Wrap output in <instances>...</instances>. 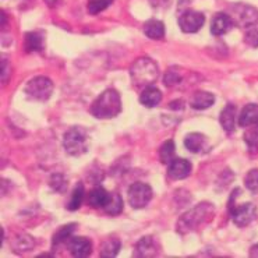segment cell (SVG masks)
<instances>
[{"label":"cell","instance_id":"ffe728a7","mask_svg":"<svg viewBox=\"0 0 258 258\" xmlns=\"http://www.w3.org/2000/svg\"><path fill=\"white\" fill-rule=\"evenodd\" d=\"M234 120H236V106L228 103L219 114L221 126L226 133H232L234 130Z\"/></svg>","mask_w":258,"mask_h":258},{"label":"cell","instance_id":"7402d4cb","mask_svg":"<svg viewBox=\"0 0 258 258\" xmlns=\"http://www.w3.org/2000/svg\"><path fill=\"white\" fill-rule=\"evenodd\" d=\"M77 228V223H69L66 226H61L56 233H54L53 239H52V246H60L63 243H66L72 239L73 233H74V230Z\"/></svg>","mask_w":258,"mask_h":258},{"label":"cell","instance_id":"44dd1931","mask_svg":"<svg viewBox=\"0 0 258 258\" xmlns=\"http://www.w3.org/2000/svg\"><path fill=\"white\" fill-rule=\"evenodd\" d=\"M144 34L151 39L159 41L165 36V24L159 20H148L144 24Z\"/></svg>","mask_w":258,"mask_h":258},{"label":"cell","instance_id":"603a6c76","mask_svg":"<svg viewBox=\"0 0 258 258\" xmlns=\"http://www.w3.org/2000/svg\"><path fill=\"white\" fill-rule=\"evenodd\" d=\"M121 248V241L116 237H112V239H108L102 244V248H101V257L105 258H113L116 257Z\"/></svg>","mask_w":258,"mask_h":258},{"label":"cell","instance_id":"7a4b0ae2","mask_svg":"<svg viewBox=\"0 0 258 258\" xmlns=\"http://www.w3.org/2000/svg\"><path fill=\"white\" fill-rule=\"evenodd\" d=\"M121 112V99L116 90L103 91L91 106V113L96 119H113Z\"/></svg>","mask_w":258,"mask_h":258},{"label":"cell","instance_id":"9c48e42d","mask_svg":"<svg viewBox=\"0 0 258 258\" xmlns=\"http://www.w3.org/2000/svg\"><path fill=\"white\" fill-rule=\"evenodd\" d=\"M205 23V17L203 13L196 10H184L179 16V27L186 34H194L203 28Z\"/></svg>","mask_w":258,"mask_h":258},{"label":"cell","instance_id":"e0dca14e","mask_svg":"<svg viewBox=\"0 0 258 258\" xmlns=\"http://www.w3.org/2000/svg\"><path fill=\"white\" fill-rule=\"evenodd\" d=\"M161 99H162V94L154 85L145 87L140 95V102L143 103L145 108H155L159 105Z\"/></svg>","mask_w":258,"mask_h":258},{"label":"cell","instance_id":"4316f807","mask_svg":"<svg viewBox=\"0 0 258 258\" xmlns=\"http://www.w3.org/2000/svg\"><path fill=\"white\" fill-rule=\"evenodd\" d=\"M244 141H246L248 150L251 152L258 151V123L248 126V128L244 133Z\"/></svg>","mask_w":258,"mask_h":258},{"label":"cell","instance_id":"1f68e13d","mask_svg":"<svg viewBox=\"0 0 258 258\" xmlns=\"http://www.w3.org/2000/svg\"><path fill=\"white\" fill-rule=\"evenodd\" d=\"M246 187L254 194L258 192V169H251L248 173H247L246 179H244Z\"/></svg>","mask_w":258,"mask_h":258},{"label":"cell","instance_id":"d6986e66","mask_svg":"<svg viewBox=\"0 0 258 258\" xmlns=\"http://www.w3.org/2000/svg\"><path fill=\"white\" fill-rule=\"evenodd\" d=\"M255 123H258V105L257 103H248L240 112L239 126L248 127Z\"/></svg>","mask_w":258,"mask_h":258},{"label":"cell","instance_id":"6da1fadb","mask_svg":"<svg viewBox=\"0 0 258 258\" xmlns=\"http://www.w3.org/2000/svg\"><path fill=\"white\" fill-rule=\"evenodd\" d=\"M214 214H215L214 205L210 204V203H201L197 207H194L192 210L186 212L179 219V222H177V232L184 234L201 228L203 225L210 222Z\"/></svg>","mask_w":258,"mask_h":258},{"label":"cell","instance_id":"277c9868","mask_svg":"<svg viewBox=\"0 0 258 258\" xmlns=\"http://www.w3.org/2000/svg\"><path fill=\"white\" fill-rule=\"evenodd\" d=\"M63 147L67 154L80 156L88 151V133L81 126H74L67 130L63 137Z\"/></svg>","mask_w":258,"mask_h":258},{"label":"cell","instance_id":"7c38bea8","mask_svg":"<svg viewBox=\"0 0 258 258\" xmlns=\"http://www.w3.org/2000/svg\"><path fill=\"white\" fill-rule=\"evenodd\" d=\"M67 247L73 257L77 258L88 257L92 252V243L90 239H85V237H72L67 241Z\"/></svg>","mask_w":258,"mask_h":258},{"label":"cell","instance_id":"836d02e7","mask_svg":"<svg viewBox=\"0 0 258 258\" xmlns=\"http://www.w3.org/2000/svg\"><path fill=\"white\" fill-rule=\"evenodd\" d=\"M0 66H2V83L6 84L9 81V77H10V61L7 60L6 56H2Z\"/></svg>","mask_w":258,"mask_h":258},{"label":"cell","instance_id":"52a82bcc","mask_svg":"<svg viewBox=\"0 0 258 258\" xmlns=\"http://www.w3.org/2000/svg\"><path fill=\"white\" fill-rule=\"evenodd\" d=\"M233 23L236 25H239L241 28H248L250 25L258 21V12L257 9H254L252 6L248 5H234L232 7V16Z\"/></svg>","mask_w":258,"mask_h":258},{"label":"cell","instance_id":"d6a6232c","mask_svg":"<svg viewBox=\"0 0 258 258\" xmlns=\"http://www.w3.org/2000/svg\"><path fill=\"white\" fill-rule=\"evenodd\" d=\"M246 42L250 46H252V48H257L258 46V21L247 28Z\"/></svg>","mask_w":258,"mask_h":258},{"label":"cell","instance_id":"f1b7e54d","mask_svg":"<svg viewBox=\"0 0 258 258\" xmlns=\"http://www.w3.org/2000/svg\"><path fill=\"white\" fill-rule=\"evenodd\" d=\"M181 73L177 72V69H169L165 77H163V84L169 87V88H173L176 85H179L181 83Z\"/></svg>","mask_w":258,"mask_h":258},{"label":"cell","instance_id":"d4e9b609","mask_svg":"<svg viewBox=\"0 0 258 258\" xmlns=\"http://www.w3.org/2000/svg\"><path fill=\"white\" fill-rule=\"evenodd\" d=\"M174 152H176V147H174L173 140H168L165 141L161 148H159V159L161 162L165 165H169L174 159Z\"/></svg>","mask_w":258,"mask_h":258},{"label":"cell","instance_id":"cb8c5ba5","mask_svg":"<svg viewBox=\"0 0 258 258\" xmlns=\"http://www.w3.org/2000/svg\"><path fill=\"white\" fill-rule=\"evenodd\" d=\"M85 197V188L84 184L83 183H78L76 188L73 190L72 198H70V201H69V204H67V210L69 211H76L78 210L81 204H83V201H84Z\"/></svg>","mask_w":258,"mask_h":258},{"label":"cell","instance_id":"4fadbf2b","mask_svg":"<svg viewBox=\"0 0 258 258\" xmlns=\"http://www.w3.org/2000/svg\"><path fill=\"white\" fill-rule=\"evenodd\" d=\"M233 25V18L230 17L229 14H226V13H218V14H215V17L212 18L211 32H212V35L215 36L225 35L226 32L232 30Z\"/></svg>","mask_w":258,"mask_h":258},{"label":"cell","instance_id":"8fae6325","mask_svg":"<svg viewBox=\"0 0 258 258\" xmlns=\"http://www.w3.org/2000/svg\"><path fill=\"white\" fill-rule=\"evenodd\" d=\"M192 170V166L190 161L181 159V158H174L172 162L168 165V174L170 179L173 180H181L190 176Z\"/></svg>","mask_w":258,"mask_h":258},{"label":"cell","instance_id":"5b68a950","mask_svg":"<svg viewBox=\"0 0 258 258\" xmlns=\"http://www.w3.org/2000/svg\"><path fill=\"white\" fill-rule=\"evenodd\" d=\"M24 91L35 101H48L53 92V83L45 76H38L27 83Z\"/></svg>","mask_w":258,"mask_h":258},{"label":"cell","instance_id":"83f0119b","mask_svg":"<svg viewBox=\"0 0 258 258\" xmlns=\"http://www.w3.org/2000/svg\"><path fill=\"white\" fill-rule=\"evenodd\" d=\"M34 239L31 236H27V234H21L20 237L14 239L13 241V248L16 252H24L31 250L34 247Z\"/></svg>","mask_w":258,"mask_h":258},{"label":"cell","instance_id":"d590c367","mask_svg":"<svg viewBox=\"0 0 258 258\" xmlns=\"http://www.w3.org/2000/svg\"><path fill=\"white\" fill-rule=\"evenodd\" d=\"M169 108L170 109H183L184 106H183V101H173V102L169 103Z\"/></svg>","mask_w":258,"mask_h":258},{"label":"cell","instance_id":"2e32d148","mask_svg":"<svg viewBox=\"0 0 258 258\" xmlns=\"http://www.w3.org/2000/svg\"><path fill=\"white\" fill-rule=\"evenodd\" d=\"M184 145L192 154H201L207 148V137L201 133H190L184 138Z\"/></svg>","mask_w":258,"mask_h":258},{"label":"cell","instance_id":"9a60e30c","mask_svg":"<svg viewBox=\"0 0 258 258\" xmlns=\"http://www.w3.org/2000/svg\"><path fill=\"white\" fill-rule=\"evenodd\" d=\"M215 103V95L207 91H197L190 99V106L197 110H204L211 108Z\"/></svg>","mask_w":258,"mask_h":258},{"label":"cell","instance_id":"4dcf8cb0","mask_svg":"<svg viewBox=\"0 0 258 258\" xmlns=\"http://www.w3.org/2000/svg\"><path fill=\"white\" fill-rule=\"evenodd\" d=\"M112 3H113V0H90L88 2V12H90V14H98V13L106 10Z\"/></svg>","mask_w":258,"mask_h":258},{"label":"cell","instance_id":"f546056e","mask_svg":"<svg viewBox=\"0 0 258 258\" xmlns=\"http://www.w3.org/2000/svg\"><path fill=\"white\" fill-rule=\"evenodd\" d=\"M49 186L52 187L54 191L64 192L67 190L66 177L61 173L52 174V176H50V180H49Z\"/></svg>","mask_w":258,"mask_h":258},{"label":"cell","instance_id":"30bf717a","mask_svg":"<svg viewBox=\"0 0 258 258\" xmlns=\"http://www.w3.org/2000/svg\"><path fill=\"white\" fill-rule=\"evenodd\" d=\"M161 251V246L152 236H145L138 241L134 248V257H156Z\"/></svg>","mask_w":258,"mask_h":258},{"label":"cell","instance_id":"ba28073f","mask_svg":"<svg viewBox=\"0 0 258 258\" xmlns=\"http://www.w3.org/2000/svg\"><path fill=\"white\" fill-rule=\"evenodd\" d=\"M229 212H230V216H232L233 222L239 228H244V226L250 225L255 219L257 208L251 203H246V204H241L239 207H236L233 204L229 207Z\"/></svg>","mask_w":258,"mask_h":258},{"label":"cell","instance_id":"8d00e7d4","mask_svg":"<svg viewBox=\"0 0 258 258\" xmlns=\"http://www.w3.org/2000/svg\"><path fill=\"white\" fill-rule=\"evenodd\" d=\"M250 257L258 258V244H254V246L250 248Z\"/></svg>","mask_w":258,"mask_h":258},{"label":"cell","instance_id":"e575fe53","mask_svg":"<svg viewBox=\"0 0 258 258\" xmlns=\"http://www.w3.org/2000/svg\"><path fill=\"white\" fill-rule=\"evenodd\" d=\"M151 6L152 7H168L170 5V0H150Z\"/></svg>","mask_w":258,"mask_h":258},{"label":"cell","instance_id":"3957f363","mask_svg":"<svg viewBox=\"0 0 258 258\" xmlns=\"http://www.w3.org/2000/svg\"><path fill=\"white\" fill-rule=\"evenodd\" d=\"M130 77L136 88H145L155 83L159 77V69L150 57H140L133 63Z\"/></svg>","mask_w":258,"mask_h":258},{"label":"cell","instance_id":"484cf974","mask_svg":"<svg viewBox=\"0 0 258 258\" xmlns=\"http://www.w3.org/2000/svg\"><path fill=\"white\" fill-rule=\"evenodd\" d=\"M105 212L109 214V215H119L121 214V211H123V198H121L120 194H116L113 192L112 196H110V200H109V203L105 205Z\"/></svg>","mask_w":258,"mask_h":258},{"label":"cell","instance_id":"8992f818","mask_svg":"<svg viewBox=\"0 0 258 258\" xmlns=\"http://www.w3.org/2000/svg\"><path fill=\"white\" fill-rule=\"evenodd\" d=\"M152 200V188L145 183H134L128 187V204L136 210H141Z\"/></svg>","mask_w":258,"mask_h":258},{"label":"cell","instance_id":"ac0fdd59","mask_svg":"<svg viewBox=\"0 0 258 258\" xmlns=\"http://www.w3.org/2000/svg\"><path fill=\"white\" fill-rule=\"evenodd\" d=\"M110 196L103 187H95L92 188L88 194V203L92 208H105V205L108 204Z\"/></svg>","mask_w":258,"mask_h":258},{"label":"cell","instance_id":"5bb4252c","mask_svg":"<svg viewBox=\"0 0 258 258\" xmlns=\"http://www.w3.org/2000/svg\"><path fill=\"white\" fill-rule=\"evenodd\" d=\"M43 46H45V38H43L42 32H39V31H32V32H27V34H25V52H28V53H32V52H41V50H43Z\"/></svg>","mask_w":258,"mask_h":258}]
</instances>
